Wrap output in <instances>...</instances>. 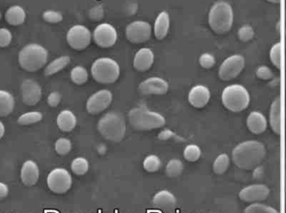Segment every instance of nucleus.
Here are the masks:
<instances>
[{
    "label": "nucleus",
    "instance_id": "obj_40",
    "mask_svg": "<svg viewBox=\"0 0 286 213\" xmlns=\"http://www.w3.org/2000/svg\"><path fill=\"white\" fill-rule=\"evenodd\" d=\"M216 63L215 57L209 53H204L199 58V64L204 69H211Z\"/></svg>",
    "mask_w": 286,
    "mask_h": 213
},
{
    "label": "nucleus",
    "instance_id": "obj_17",
    "mask_svg": "<svg viewBox=\"0 0 286 213\" xmlns=\"http://www.w3.org/2000/svg\"><path fill=\"white\" fill-rule=\"evenodd\" d=\"M210 91L206 87L202 85L195 86L188 94L190 104L196 109H202L206 107L210 101Z\"/></svg>",
    "mask_w": 286,
    "mask_h": 213
},
{
    "label": "nucleus",
    "instance_id": "obj_19",
    "mask_svg": "<svg viewBox=\"0 0 286 213\" xmlns=\"http://www.w3.org/2000/svg\"><path fill=\"white\" fill-rule=\"evenodd\" d=\"M154 53L149 48H142L135 54L134 67L138 71L144 72L151 68L154 64Z\"/></svg>",
    "mask_w": 286,
    "mask_h": 213
},
{
    "label": "nucleus",
    "instance_id": "obj_20",
    "mask_svg": "<svg viewBox=\"0 0 286 213\" xmlns=\"http://www.w3.org/2000/svg\"><path fill=\"white\" fill-rule=\"evenodd\" d=\"M247 126L251 133L261 135L267 129V119L260 112H252L247 119Z\"/></svg>",
    "mask_w": 286,
    "mask_h": 213
},
{
    "label": "nucleus",
    "instance_id": "obj_42",
    "mask_svg": "<svg viewBox=\"0 0 286 213\" xmlns=\"http://www.w3.org/2000/svg\"><path fill=\"white\" fill-rule=\"evenodd\" d=\"M256 76H257L258 78L261 79V80L267 81L273 78L274 74H273L272 71L269 67H265V66H261V67L257 69Z\"/></svg>",
    "mask_w": 286,
    "mask_h": 213
},
{
    "label": "nucleus",
    "instance_id": "obj_34",
    "mask_svg": "<svg viewBox=\"0 0 286 213\" xmlns=\"http://www.w3.org/2000/svg\"><path fill=\"white\" fill-rule=\"evenodd\" d=\"M201 149L196 145H187L183 152V156L186 161L189 162H196L198 161L201 157Z\"/></svg>",
    "mask_w": 286,
    "mask_h": 213
},
{
    "label": "nucleus",
    "instance_id": "obj_35",
    "mask_svg": "<svg viewBox=\"0 0 286 213\" xmlns=\"http://www.w3.org/2000/svg\"><path fill=\"white\" fill-rule=\"evenodd\" d=\"M244 213H279V211L272 206L257 202V203H252L249 205L244 210Z\"/></svg>",
    "mask_w": 286,
    "mask_h": 213
},
{
    "label": "nucleus",
    "instance_id": "obj_48",
    "mask_svg": "<svg viewBox=\"0 0 286 213\" xmlns=\"http://www.w3.org/2000/svg\"><path fill=\"white\" fill-rule=\"evenodd\" d=\"M265 1H268V2L272 3V4H279L281 0H265Z\"/></svg>",
    "mask_w": 286,
    "mask_h": 213
},
{
    "label": "nucleus",
    "instance_id": "obj_37",
    "mask_svg": "<svg viewBox=\"0 0 286 213\" xmlns=\"http://www.w3.org/2000/svg\"><path fill=\"white\" fill-rule=\"evenodd\" d=\"M71 142L68 139L61 138L56 141L55 150L60 155H66L71 151Z\"/></svg>",
    "mask_w": 286,
    "mask_h": 213
},
{
    "label": "nucleus",
    "instance_id": "obj_22",
    "mask_svg": "<svg viewBox=\"0 0 286 213\" xmlns=\"http://www.w3.org/2000/svg\"><path fill=\"white\" fill-rule=\"evenodd\" d=\"M170 29V16L166 11L161 12L154 22V34L157 40H163L168 34Z\"/></svg>",
    "mask_w": 286,
    "mask_h": 213
},
{
    "label": "nucleus",
    "instance_id": "obj_5",
    "mask_svg": "<svg viewBox=\"0 0 286 213\" xmlns=\"http://www.w3.org/2000/svg\"><path fill=\"white\" fill-rule=\"evenodd\" d=\"M48 51L42 45L29 44L25 45L18 56L19 66L24 71L35 72L45 67L48 61Z\"/></svg>",
    "mask_w": 286,
    "mask_h": 213
},
{
    "label": "nucleus",
    "instance_id": "obj_44",
    "mask_svg": "<svg viewBox=\"0 0 286 213\" xmlns=\"http://www.w3.org/2000/svg\"><path fill=\"white\" fill-rule=\"evenodd\" d=\"M61 102H62V95L58 92H53L48 96L47 103L51 108H57Z\"/></svg>",
    "mask_w": 286,
    "mask_h": 213
},
{
    "label": "nucleus",
    "instance_id": "obj_33",
    "mask_svg": "<svg viewBox=\"0 0 286 213\" xmlns=\"http://www.w3.org/2000/svg\"><path fill=\"white\" fill-rule=\"evenodd\" d=\"M143 166L145 171L150 173L158 171L161 167V161L157 155L151 154L147 156L143 162Z\"/></svg>",
    "mask_w": 286,
    "mask_h": 213
},
{
    "label": "nucleus",
    "instance_id": "obj_12",
    "mask_svg": "<svg viewBox=\"0 0 286 213\" xmlns=\"http://www.w3.org/2000/svg\"><path fill=\"white\" fill-rule=\"evenodd\" d=\"M92 37L99 47L110 48L116 44L118 33L113 25L103 23L95 28Z\"/></svg>",
    "mask_w": 286,
    "mask_h": 213
},
{
    "label": "nucleus",
    "instance_id": "obj_41",
    "mask_svg": "<svg viewBox=\"0 0 286 213\" xmlns=\"http://www.w3.org/2000/svg\"><path fill=\"white\" fill-rule=\"evenodd\" d=\"M12 41V34L8 29H0V48H5Z\"/></svg>",
    "mask_w": 286,
    "mask_h": 213
},
{
    "label": "nucleus",
    "instance_id": "obj_25",
    "mask_svg": "<svg viewBox=\"0 0 286 213\" xmlns=\"http://www.w3.org/2000/svg\"><path fill=\"white\" fill-rule=\"evenodd\" d=\"M176 199L175 196L168 191H161L156 193L153 198V204L162 209H171L175 206Z\"/></svg>",
    "mask_w": 286,
    "mask_h": 213
},
{
    "label": "nucleus",
    "instance_id": "obj_36",
    "mask_svg": "<svg viewBox=\"0 0 286 213\" xmlns=\"http://www.w3.org/2000/svg\"><path fill=\"white\" fill-rule=\"evenodd\" d=\"M282 45L281 43H276L270 49V57L272 64L277 69L281 67Z\"/></svg>",
    "mask_w": 286,
    "mask_h": 213
},
{
    "label": "nucleus",
    "instance_id": "obj_39",
    "mask_svg": "<svg viewBox=\"0 0 286 213\" xmlns=\"http://www.w3.org/2000/svg\"><path fill=\"white\" fill-rule=\"evenodd\" d=\"M238 36H239V40L243 42H248L253 38L254 31L249 25H244L238 31Z\"/></svg>",
    "mask_w": 286,
    "mask_h": 213
},
{
    "label": "nucleus",
    "instance_id": "obj_46",
    "mask_svg": "<svg viewBox=\"0 0 286 213\" xmlns=\"http://www.w3.org/2000/svg\"><path fill=\"white\" fill-rule=\"evenodd\" d=\"M174 135H174V134H173L171 131L164 130L162 131L161 134H160V135H159V138H160V139L162 140H169V139H170V138L173 137Z\"/></svg>",
    "mask_w": 286,
    "mask_h": 213
},
{
    "label": "nucleus",
    "instance_id": "obj_3",
    "mask_svg": "<svg viewBox=\"0 0 286 213\" xmlns=\"http://www.w3.org/2000/svg\"><path fill=\"white\" fill-rule=\"evenodd\" d=\"M210 28L218 35L229 32L233 24V10L228 3L219 1L213 5L208 14Z\"/></svg>",
    "mask_w": 286,
    "mask_h": 213
},
{
    "label": "nucleus",
    "instance_id": "obj_43",
    "mask_svg": "<svg viewBox=\"0 0 286 213\" xmlns=\"http://www.w3.org/2000/svg\"><path fill=\"white\" fill-rule=\"evenodd\" d=\"M88 14L92 21H99L103 18V9L101 5H98V6L92 8Z\"/></svg>",
    "mask_w": 286,
    "mask_h": 213
},
{
    "label": "nucleus",
    "instance_id": "obj_29",
    "mask_svg": "<svg viewBox=\"0 0 286 213\" xmlns=\"http://www.w3.org/2000/svg\"><path fill=\"white\" fill-rule=\"evenodd\" d=\"M42 114L40 112H29L19 116L17 123H19V125H31L34 123H39L42 120Z\"/></svg>",
    "mask_w": 286,
    "mask_h": 213
},
{
    "label": "nucleus",
    "instance_id": "obj_47",
    "mask_svg": "<svg viewBox=\"0 0 286 213\" xmlns=\"http://www.w3.org/2000/svg\"><path fill=\"white\" fill-rule=\"evenodd\" d=\"M5 125H4V123H3L2 122H1V121H0V140H1V139H2L3 137H4V135H5Z\"/></svg>",
    "mask_w": 286,
    "mask_h": 213
},
{
    "label": "nucleus",
    "instance_id": "obj_30",
    "mask_svg": "<svg viewBox=\"0 0 286 213\" xmlns=\"http://www.w3.org/2000/svg\"><path fill=\"white\" fill-rule=\"evenodd\" d=\"M71 79L72 83H75L76 85H83L88 80V71L81 66L75 67L71 70Z\"/></svg>",
    "mask_w": 286,
    "mask_h": 213
},
{
    "label": "nucleus",
    "instance_id": "obj_38",
    "mask_svg": "<svg viewBox=\"0 0 286 213\" xmlns=\"http://www.w3.org/2000/svg\"><path fill=\"white\" fill-rule=\"evenodd\" d=\"M42 18L45 22L50 23V24H57L63 20L62 14L57 11H54V10H46L43 13Z\"/></svg>",
    "mask_w": 286,
    "mask_h": 213
},
{
    "label": "nucleus",
    "instance_id": "obj_14",
    "mask_svg": "<svg viewBox=\"0 0 286 213\" xmlns=\"http://www.w3.org/2000/svg\"><path fill=\"white\" fill-rule=\"evenodd\" d=\"M270 196V189L263 184L248 185L239 192V197L242 201L248 203H257L267 199Z\"/></svg>",
    "mask_w": 286,
    "mask_h": 213
},
{
    "label": "nucleus",
    "instance_id": "obj_16",
    "mask_svg": "<svg viewBox=\"0 0 286 213\" xmlns=\"http://www.w3.org/2000/svg\"><path fill=\"white\" fill-rule=\"evenodd\" d=\"M168 90L167 82L160 77L146 79L139 86V91L144 95H165Z\"/></svg>",
    "mask_w": 286,
    "mask_h": 213
},
{
    "label": "nucleus",
    "instance_id": "obj_8",
    "mask_svg": "<svg viewBox=\"0 0 286 213\" xmlns=\"http://www.w3.org/2000/svg\"><path fill=\"white\" fill-rule=\"evenodd\" d=\"M72 178L64 168H56L47 176L49 189L56 194H64L71 189Z\"/></svg>",
    "mask_w": 286,
    "mask_h": 213
},
{
    "label": "nucleus",
    "instance_id": "obj_13",
    "mask_svg": "<svg viewBox=\"0 0 286 213\" xmlns=\"http://www.w3.org/2000/svg\"><path fill=\"white\" fill-rule=\"evenodd\" d=\"M113 101V94L111 92L106 89L100 90L94 94H92L86 104V109L88 114H99L102 112L105 111Z\"/></svg>",
    "mask_w": 286,
    "mask_h": 213
},
{
    "label": "nucleus",
    "instance_id": "obj_45",
    "mask_svg": "<svg viewBox=\"0 0 286 213\" xmlns=\"http://www.w3.org/2000/svg\"><path fill=\"white\" fill-rule=\"evenodd\" d=\"M9 187L5 183L0 182V199H4L9 195Z\"/></svg>",
    "mask_w": 286,
    "mask_h": 213
},
{
    "label": "nucleus",
    "instance_id": "obj_31",
    "mask_svg": "<svg viewBox=\"0 0 286 213\" xmlns=\"http://www.w3.org/2000/svg\"><path fill=\"white\" fill-rule=\"evenodd\" d=\"M184 169L183 163L180 159H173L169 161L166 167V174L169 177H177L181 175Z\"/></svg>",
    "mask_w": 286,
    "mask_h": 213
},
{
    "label": "nucleus",
    "instance_id": "obj_21",
    "mask_svg": "<svg viewBox=\"0 0 286 213\" xmlns=\"http://www.w3.org/2000/svg\"><path fill=\"white\" fill-rule=\"evenodd\" d=\"M270 124L274 134H281V100L277 97L270 107Z\"/></svg>",
    "mask_w": 286,
    "mask_h": 213
},
{
    "label": "nucleus",
    "instance_id": "obj_23",
    "mask_svg": "<svg viewBox=\"0 0 286 213\" xmlns=\"http://www.w3.org/2000/svg\"><path fill=\"white\" fill-rule=\"evenodd\" d=\"M57 123L62 132H71L76 126V117L70 110H63L58 114Z\"/></svg>",
    "mask_w": 286,
    "mask_h": 213
},
{
    "label": "nucleus",
    "instance_id": "obj_6",
    "mask_svg": "<svg viewBox=\"0 0 286 213\" xmlns=\"http://www.w3.org/2000/svg\"><path fill=\"white\" fill-rule=\"evenodd\" d=\"M222 102L227 110L232 113H240L248 108L250 96L244 87L233 84L227 86L222 91Z\"/></svg>",
    "mask_w": 286,
    "mask_h": 213
},
{
    "label": "nucleus",
    "instance_id": "obj_28",
    "mask_svg": "<svg viewBox=\"0 0 286 213\" xmlns=\"http://www.w3.org/2000/svg\"><path fill=\"white\" fill-rule=\"evenodd\" d=\"M230 166V159L227 154H222L216 158L213 163V171L217 175H222L227 171Z\"/></svg>",
    "mask_w": 286,
    "mask_h": 213
},
{
    "label": "nucleus",
    "instance_id": "obj_49",
    "mask_svg": "<svg viewBox=\"0 0 286 213\" xmlns=\"http://www.w3.org/2000/svg\"><path fill=\"white\" fill-rule=\"evenodd\" d=\"M0 19H1V13H0Z\"/></svg>",
    "mask_w": 286,
    "mask_h": 213
},
{
    "label": "nucleus",
    "instance_id": "obj_4",
    "mask_svg": "<svg viewBox=\"0 0 286 213\" xmlns=\"http://www.w3.org/2000/svg\"><path fill=\"white\" fill-rule=\"evenodd\" d=\"M128 116L130 125L136 130H154L166 124V119L161 114L143 107L131 109Z\"/></svg>",
    "mask_w": 286,
    "mask_h": 213
},
{
    "label": "nucleus",
    "instance_id": "obj_9",
    "mask_svg": "<svg viewBox=\"0 0 286 213\" xmlns=\"http://www.w3.org/2000/svg\"><path fill=\"white\" fill-rule=\"evenodd\" d=\"M245 67V60L241 55H233L222 62L219 70L218 76L222 81H231L239 76Z\"/></svg>",
    "mask_w": 286,
    "mask_h": 213
},
{
    "label": "nucleus",
    "instance_id": "obj_2",
    "mask_svg": "<svg viewBox=\"0 0 286 213\" xmlns=\"http://www.w3.org/2000/svg\"><path fill=\"white\" fill-rule=\"evenodd\" d=\"M97 130L105 140L111 142H120L126 135L124 118L120 113H108L98 121Z\"/></svg>",
    "mask_w": 286,
    "mask_h": 213
},
{
    "label": "nucleus",
    "instance_id": "obj_7",
    "mask_svg": "<svg viewBox=\"0 0 286 213\" xmlns=\"http://www.w3.org/2000/svg\"><path fill=\"white\" fill-rule=\"evenodd\" d=\"M91 73L97 83L112 84L115 83L120 76V67L114 60L102 57L92 63Z\"/></svg>",
    "mask_w": 286,
    "mask_h": 213
},
{
    "label": "nucleus",
    "instance_id": "obj_26",
    "mask_svg": "<svg viewBox=\"0 0 286 213\" xmlns=\"http://www.w3.org/2000/svg\"><path fill=\"white\" fill-rule=\"evenodd\" d=\"M15 106V101L11 93L0 90V118L7 117L12 114Z\"/></svg>",
    "mask_w": 286,
    "mask_h": 213
},
{
    "label": "nucleus",
    "instance_id": "obj_24",
    "mask_svg": "<svg viewBox=\"0 0 286 213\" xmlns=\"http://www.w3.org/2000/svg\"><path fill=\"white\" fill-rule=\"evenodd\" d=\"M26 13L24 9L19 5H14L8 9L5 13V20L8 24L18 26L25 21Z\"/></svg>",
    "mask_w": 286,
    "mask_h": 213
},
{
    "label": "nucleus",
    "instance_id": "obj_1",
    "mask_svg": "<svg viewBox=\"0 0 286 213\" xmlns=\"http://www.w3.org/2000/svg\"><path fill=\"white\" fill-rule=\"evenodd\" d=\"M266 149L262 143L248 140L237 145L232 150V161L239 169L253 171L266 157Z\"/></svg>",
    "mask_w": 286,
    "mask_h": 213
},
{
    "label": "nucleus",
    "instance_id": "obj_18",
    "mask_svg": "<svg viewBox=\"0 0 286 213\" xmlns=\"http://www.w3.org/2000/svg\"><path fill=\"white\" fill-rule=\"evenodd\" d=\"M40 170L37 164L33 161H27L23 164L20 171L22 182L26 187H33L38 182Z\"/></svg>",
    "mask_w": 286,
    "mask_h": 213
},
{
    "label": "nucleus",
    "instance_id": "obj_32",
    "mask_svg": "<svg viewBox=\"0 0 286 213\" xmlns=\"http://www.w3.org/2000/svg\"><path fill=\"white\" fill-rule=\"evenodd\" d=\"M71 168L72 172L76 175H84L89 171V163L85 158L78 157L71 162Z\"/></svg>",
    "mask_w": 286,
    "mask_h": 213
},
{
    "label": "nucleus",
    "instance_id": "obj_11",
    "mask_svg": "<svg viewBox=\"0 0 286 213\" xmlns=\"http://www.w3.org/2000/svg\"><path fill=\"white\" fill-rule=\"evenodd\" d=\"M151 31V26L147 22H132L126 27V38L133 44H142L149 40Z\"/></svg>",
    "mask_w": 286,
    "mask_h": 213
},
{
    "label": "nucleus",
    "instance_id": "obj_10",
    "mask_svg": "<svg viewBox=\"0 0 286 213\" xmlns=\"http://www.w3.org/2000/svg\"><path fill=\"white\" fill-rule=\"evenodd\" d=\"M91 40L92 34L90 31L81 24L71 27L66 34V41L74 50H85L90 45Z\"/></svg>",
    "mask_w": 286,
    "mask_h": 213
},
{
    "label": "nucleus",
    "instance_id": "obj_15",
    "mask_svg": "<svg viewBox=\"0 0 286 213\" xmlns=\"http://www.w3.org/2000/svg\"><path fill=\"white\" fill-rule=\"evenodd\" d=\"M22 100L27 106H35L42 97V89L36 81L24 80L21 84Z\"/></svg>",
    "mask_w": 286,
    "mask_h": 213
},
{
    "label": "nucleus",
    "instance_id": "obj_27",
    "mask_svg": "<svg viewBox=\"0 0 286 213\" xmlns=\"http://www.w3.org/2000/svg\"><path fill=\"white\" fill-rule=\"evenodd\" d=\"M70 62H71V58L67 56L58 57L53 62H50L47 67H45V76H52V75L58 73L65 67H67L70 64Z\"/></svg>",
    "mask_w": 286,
    "mask_h": 213
}]
</instances>
